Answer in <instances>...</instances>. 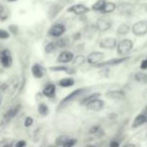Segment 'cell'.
I'll return each mask as SVG.
<instances>
[{"mask_svg":"<svg viewBox=\"0 0 147 147\" xmlns=\"http://www.w3.org/2000/svg\"><path fill=\"white\" fill-rule=\"evenodd\" d=\"M123 147H135V145L132 143H128V144H126V145H124Z\"/></svg>","mask_w":147,"mask_h":147,"instance_id":"40","label":"cell"},{"mask_svg":"<svg viewBox=\"0 0 147 147\" xmlns=\"http://www.w3.org/2000/svg\"><path fill=\"white\" fill-rule=\"evenodd\" d=\"M104 53L100 52V51H93V52L89 53L86 57V61H87L88 64L90 65H94L96 66L97 64H99L100 62L103 61L104 59Z\"/></svg>","mask_w":147,"mask_h":147,"instance_id":"6","label":"cell"},{"mask_svg":"<svg viewBox=\"0 0 147 147\" xmlns=\"http://www.w3.org/2000/svg\"><path fill=\"white\" fill-rule=\"evenodd\" d=\"M66 32V27L63 23H55L49 28L48 35L53 38H60Z\"/></svg>","mask_w":147,"mask_h":147,"instance_id":"4","label":"cell"},{"mask_svg":"<svg viewBox=\"0 0 147 147\" xmlns=\"http://www.w3.org/2000/svg\"><path fill=\"white\" fill-rule=\"evenodd\" d=\"M87 147H94V146H87Z\"/></svg>","mask_w":147,"mask_h":147,"instance_id":"42","label":"cell"},{"mask_svg":"<svg viewBox=\"0 0 147 147\" xmlns=\"http://www.w3.org/2000/svg\"><path fill=\"white\" fill-rule=\"evenodd\" d=\"M20 108H21V105H20V104H17V105H15V106L11 107V108H10L9 110H8L7 112L4 114V119L8 121V120H10L11 118L15 117L16 114L19 112Z\"/></svg>","mask_w":147,"mask_h":147,"instance_id":"18","label":"cell"},{"mask_svg":"<svg viewBox=\"0 0 147 147\" xmlns=\"http://www.w3.org/2000/svg\"><path fill=\"white\" fill-rule=\"evenodd\" d=\"M117 44H118L117 39L114 38V37H106V38H103L99 41V47L102 49L112 50V49L116 48Z\"/></svg>","mask_w":147,"mask_h":147,"instance_id":"8","label":"cell"},{"mask_svg":"<svg viewBox=\"0 0 147 147\" xmlns=\"http://www.w3.org/2000/svg\"><path fill=\"white\" fill-rule=\"evenodd\" d=\"M134 79H135V81L139 82V83H147V73L137 72L134 75Z\"/></svg>","mask_w":147,"mask_h":147,"instance_id":"25","label":"cell"},{"mask_svg":"<svg viewBox=\"0 0 147 147\" xmlns=\"http://www.w3.org/2000/svg\"><path fill=\"white\" fill-rule=\"evenodd\" d=\"M86 108L88 110H92V111H100L101 109L104 107V102H103L101 99L97 98L95 100H92L91 102H89L88 104L85 105Z\"/></svg>","mask_w":147,"mask_h":147,"instance_id":"13","label":"cell"},{"mask_svg":"<svg viewBox=\"0 0 147 147\" xmlns=\"http://www.w3.org/2000/svg\"><path fill=\"white\" fill-rule=\"evenodd\" d=\"M26 145V142L24 140H19L17 141V143L15 144V147H24Z\"/></svg>","mask_w":147,"mask_h":147,"instance_id":"36","label":"cell"},{"mask_svg":"<svg viewBox=\"0 0 147 147\" xmlns=\"http://www.w3.org/2000/svg\"><path fill=\"white\" fill-rule=\"evenodd\" d=\"M130 31V26L126 23H121L116 29V34L117 35H126L128 34Z\"/></svg>","mask_w":147,"mask_h":147,"instance_id":"23","label":"cell"},{"mask_svg":"<svg viewBox=\"0 0 147 147\" xmlns=\"http://www.w3.org/2000/svg\"><path fill=\"white\" fill-rule=\"evenodd\" d=\"M129 56H121V57H116V58H111L108 59L106 61H102L99 64H97L96 67L97 68H107V67H111V66H117L121 63H124L127 60H129Z\"/></svg>","mask_w":147,"mask_h":147,"instance_id":"2","label":"cell"},{"mask_svg":"<svg viewBox=\"0 0 147 147\" xmlns=\"http://www.w3.org/2000/svg\"><path fill=\"white\" fill-rule=\"evenodd\" d=\"M8 2H17L18 0H7Z\"/></svg>","mask_w":147,"mask_h":147,"instance_id":"41","label":"cell"},{"mask_svg":"<svg viewBox=\"0 0 147 147\" xmlns=\"http://www.w3.org/2000/svg\"><path fill=\"white\" fill-rule=\"evenodd\" d=\"M117 9V5L114 3V2H110V1H106L104 5V8L101 11L102 14H110L112 12H114L115 10Z\"/></svg>","mask_w":147,"mask_h":147,"instance_id":"19","label":"cell"},{"mask_svg":"<svg viewBox=\"0 0 147 147\" xmlns=\"http://www.w3.org/2000/svg\"><path fill=\"white\" fill-rule=\"evenodd\" d=\"M91 11V8L87 7L84 4H74V5L70 6L67 9V12L69 13H73L75 15H84V14L88 13Z\"/></svg>","mask_w":147,"mask_h":147,"instance_id":"7","label":"cell"},{"mask_svg":"<svg viewBox=\"0 0 147 147\" xmlns=\"http://www.w3.org/2000/svg\"><path fill=\"white\" fill-rule=\"evenodd\" d=\"M140 69H142V70L147 69V56H146V58H144L141 61V63H140Z\"/></svg>","mask_w":147,"mask_h":147,"instance_id":"34","label":"cell"},{"mask_svg":"<svg viewBox=\"0 0 147 147\" xmlns=\"http://www.w3.org/2000/svg\"><path fill=\"white\" fill-rule=\"evenodd\" d=\"M56 44L58 46V48H65L66 46L69 45V40H68V38H65V37L64 38H59L56 41Z\"/></svg>","mask_w":147,"mask_h":147,"instance_id":"27","label":"cell"},{"mask_svg":"<svg viewBox=\"0 0 147 147\" xmlns=\"http://www.w3.org/2000/svg\"><path fill=\"white\" fill-rule=\"evenodd\" d=\"M109 147H119V142L112 140V141L109 143Z\"/></svg>","mask_w":147,"mask_h":147,"instance_id":"37","label":"cell"},{"mask_svg":"<svg viewBox=\"0 0 147 147\" xmlns=\"http://www.w3.org/2000/svg\"><path fill=\"white\" fill-rule=\"evenodd\" d=\"M95 26L99 32H106L112 27V20L108 17H100L96 21Z\"/></svg>","mask_w":147,"mask_h":147,"instance_id":"5","label":"cell"},{"mask_svg":"<svg viewBox=\"0 0 147 147\" xmlns=\"http://www.w3.org/2000/svg\"><path fill=\"white\" fill-rule=\"evenodd\" d=\"M86 62V57L84 55H77V56H74V59L72 60V66L73 67H79V66L83 65Z\"/></svg>","mask_w":147,"mask_h":147,"instance_id":"20","label":"cell"},{"mask_svg":"<svg viewBox=\"0 0 147 147\" xmlns=\"http://www.w3.org/2000/svg\"><path fill=\"white\" fill-rule=\"evenodd\" d=\"M0 61H1L3 67L9 68L12 65V55L10 50L8 49H3L0 54Z\"/></svg>","mask_w":147,"mask_h":147,"instance_id":"10","label":"cell"},{"mask_svg":"<svg viewBox=\"0 0 147 147\" xmlns=\"http://www.w3.org/2000/svg\"><path fill=\"white\" fill-rule=\"evenodd\" d=\"M31 72H32V75L35 78H42L44 75V69L40 64H33L32 67H31Z\"/></svg>","mask_w":147,"mask_h":147,"instance_id":"16","label":"cell"},{"mask_svg":"<svg viewBox=\"0 0 147 147\" xmlns=\"http://www.w3.org/2000/svg\"><path fill=\"white\" fill-rule=\"evenodd\" d=\"M7 18H8L7 8H5L3 5H0V20L1 21H5Z\"/></svg>","mask_w":147,"mask_h":147,"instance_id":"29","label":"cell"},{"mask_svg":"<svg viewBox=\"0 0 147 147\" xmlns=\"http://www.w3.org/2000/svg\"><path fill=\"white\" fill-rule=\"evenodd\" d=\"M100 96H101V93H97V92L96 93H92V94H90V95H88V96L84 97L80 103H81L82 105H86V104H88L89 102H91L92 100H95V99L99 98Z\"/></svg>","mask_w":147,"mask_h":147,"instance_id":"24","label":"cell"},{"mask_svg":"<svg viewBox=\"0 0 147 147\" xmlns=\"http://www.w3.org/2000/svg\"><path fill=\"white\" fill-rule=\"evenodd\" d=\"M134 46V43L131 39H122L118 42L117 46H116V50H117V54L119 56H127L130 52L132 51Z\"/></svg>","mask_w":147,"mask_h":147,"instance_id":"1","label":"cell"},{"mask_svg":"<svg viewBox=\"0 0 147 147\" xmlns=\"http://www.w3.org/2000/svg\"><path fill=\"white\" fill-rule=\"evenodd\" d=\"M80 37H81V33H79V32H76L75 34L73 35V39H74V40H78Z\"/></svg>","mask_w":147,"mask_h":147,"instance_id":"39","label":"cell"},{"mask_svg":"<svg viewBox=\"0 0 147 147\" xmlns=\"http://www.w3.org/2000/svg\"><path fill=\"white\" fill-rule=\"evenodd\" d=\"M57 48H58V46H57V44H56V41H55V42H49V43H47L46 46H45V52L49 54V53L54 52Z\"/></svg>","mask_w":147,"mask_h":147,"instance_id":"26","label":"cell"},{"mask_svg":"<svg viewBox=\"0 0 147 147\" xmlns=\"http://www.w3.org/2000/svg\"><path fill=\"white\" fill-rule=\"evenodd\" d=\"M99 130V126H94V127H92L90 129V133H96V131H98Z\"/></svg>","mask_w":147,"mask_h":147,"instance_id":"38","label":"cell"},{"mask_svg":"<svg viewBox=\"0 0 147 147\" xmlns=\"http://www.w3.org/2000/svg\"><path fill=\"white\" fill-rule=\"evenodd\" d=\"M146 11H147V6H146Z\"/></svg>","mask_w":147,"mask_h":147,"instance_id":"43","label":"cell"},{"mask_svg":"<svg viewBox=\"0 0 147 147\" xmlns=\"http://www.w3.org/2000/svg\"><path fill=\"white\" fill-rule=\"evenodd\" d=\"M38 112H39V114L42 115V116H45V115H47V114H48V112H49L48 106H47L46 104H44V103L40 104L38 106Z\"/></svg>","mask_w":147,"mask_h":147,"instance_id":"28","label":"cell"},{"mask_svg":"<svg viewBox=\"0 0 147 147\" xmlns=\"http://www.w3.org/2000/svg\"><path fill=\"white\" fill-rule=\"evenodd\" d=\"M87 90L86 88H78V89H76V90H74V91H72L70 94H68L67 96L65 97V98L63 99V100L61 101V103H60V105H59V108L61 106H63V105H65V104H67V103H69V102H71V101H73L75 98H77L79 95H81L82 93H84L85 91Z\"/></svg>","mask_w":147,"mask_h":147,"instance_id":"9","label":"cell"},{"mask_svg":"<svg viewBox=\"0 0 147 147\" xmlns=\"http://www.w3.org/2000/svg\"><path fill=\"white\" fill-rule=\"evenodd\" d=\"M74 59V54L73 52L69 50H63L59 53L58 57H57V62L61 64H66L72 62V60Z\"/></svg>","mask_w":147,"mask_h":147,"instance_id":"11","label":"cell"},{"mask_svg":"<svg viewBox=\"0 0 147 147\" xmlns=\"http://www.w3.org/2000/svg\"><path fill=\"white\" fill-rule=\"evenodd\" d=\"M76 142H77V140L74 139V138H71V139L68 138V139L64 142V144L62 145V147H73L76 144Z\"/></svg>","mask_w":147,"mask_h":147,"instance_id":"30","label":"cell"},{"mask_svg":"<svg viewBox=\"0 0 147 147\" xmlns=\"http://www.w3.org/2000/svg\"><path fill=\"white\" fill-rule=\"evenodd\" d=\"M74 83H75V81H74V79L71 77L62 78V79L59 80V82H58L59 86H61V87H63V88L71 87V86L74 85Z\"/></svg>","mask_w":147,"mask_h":147,"instance_id":"21","label":"cell"},{"mask_svg":"<svg viewBox=\"0 0 147 147\" xmlns=\"http://www.w3.org/2000/svg\"><path fill=\"white\" fill-rule=\"evenodd\" d=\"M33 123V119L31 117H27L25 119V122H24V125H25V127H29L30 125H32Z\"/></svg>","mask_w":147,"mask_h":147,"instance_id":"35","label":"cell"},{"mask_svg":"<svg viewBox=\"0 0 147 147\" xmlns=\"http://www.w3.org/2000/svg\"><path fill=\"white\" fill-rule=\"evenodd\" d=\"M131 31L135 36H144L147 34V20H139L132 25Z\"/></svg>","mask_w":147,"mask_h":147,"instance_id":"3","label":"cell"},{"mask_svg":"<svg viewBox=\"0 0 147 147\" xmlns=\"http://www.w3.org/2000/svg\"><path fill=\"white\" fill-rule=\"evenodd\" d=\"M49 70L51 71H55V72H65V73L69 74V75H73L76 73V69L71 66H66V65H59V66H52V67L49 68Z\"/></svg>","mask_w":147,"mask_h":147,"instance_id":"12","label":"cell"},{"mask_svg":"<svg viewBox=\"0 0 147 147\" xmlns=\"http://www.w3.org/2000/svg\"><path fill=\"white\" fill-rule=\"evenodd\" d=\"M106 97L113 100H122L125 97V93L122 90H111L106 93Z\"/></svg>","mask_w":147,"mask_h":147,"instance_id":"14","label":"cell"},{"mask_svg":"<svg viewBox=\"0 0 147 147\" xmlns=\"http://www.w3.org/2000/svg\"><path fill=\"white\" fill-rule=\"evenodd\" d=\"M9 32L10 33H13V34H17L18 31H19V28H18L17 25H13V24H11V25H9Z\"/></svg>","mask_w":147,"mask_h":147,"instance_id":"33","label":"cell"},{"mask_svg":"<svg viewBox=\"0 0 147 147\" xmlns=\"http://www.w3.org/2000/svg\"><path fill=\"white\" fill-rule=\"evenodd\" d=\"M67 139H68L67 136H64V135L60 136V137H58V138H57V139H56V144H57V145L62 146V145H63V144H64V142H65Z\"/></svg>","mask_w":147,"mask_h":147,"instance_id":"32","label":"cell"},{"mask_svg":"<svg viewBox=\"0 0 147 147\" xmlns=\"http://www.w3.org/2000/svg\"><path fill=\"white\" fill-rule=\"evenodd\" d=\"M55 92H56V87L53 83H48L44 88H43V95L48 98H52L55 96Z\"/></svg>","mask_w":147,"mask_h":147,"instance_id":"15","label":"cell"},{"mask_svg":"<svg viewBox=\"0 0 147 147\" xmlns=\"http://www.w3.org/2000/svg\"><path fill=\"white\" fill-rule=\"evenodd\" d=\"M106 3V0H97L92 6H91V10L95 12H101L104 8V5Z\"/></svg>","mask_w":147,"mask_h":147,"instance_id":"22","label":"cell"},{"mask_svg":"<svg viewBox=\"0 0 147 147\" xmlns=\"http://www.w3.org/2000/svg\"><path fill=\"white\" fill-rule=\"evenodd\" d=\"M147 122V114H144V113H140L137 116L134 118L133 123H132V127L133 128H137L139 126L143 125L144 123Z\"/></svg>","mask_w":147,"mask_h":147,"instance_id":"17","label":"cell"},{"mask_svg":"<svg viewBox=\"0 0 147 147\" xmlns=\"http://www.w3.org/2000/svg\"><path fill=\"white\" fill-rule=\"evenodd\" d=\"M10 37V32L5 29H0V39L1 40H6Z\"/></svg>","mask_w":147,"mask_h":147,"instance_id":"31","label":"cell"}]
</instances>
